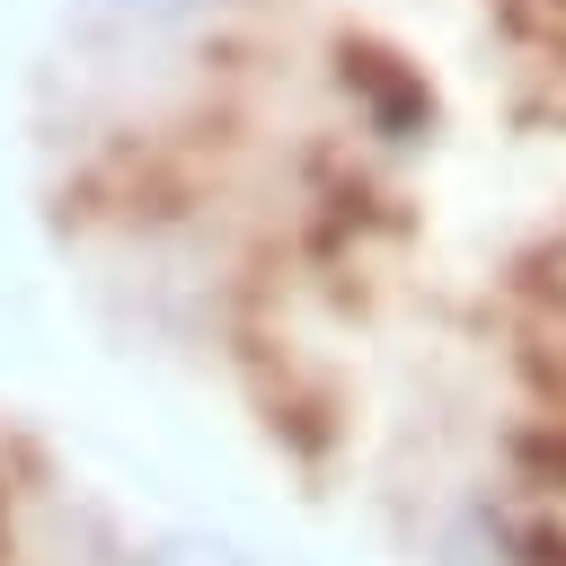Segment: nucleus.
Segmentation results:
<instances>
[{
	"label": "nucleus",
	"instance_id": "1",
	"mask_svg": "<svg viewBox=\"0 0 566 566\" xmlns=\"http://www.w3.org/2000/svg\"><path fill=\"white\" fill-rule=\"evenodd\" d=\"M345 88H363V106H371L380 133H424V124H433V97H424V80H416L398 53L345 44Z\"/></svg>",
	"mask_w": 566,
	"mask_h": 566
},
{
	"label": "nucleus",
	"instance_id": "2",
	"mask_svg": "<svg viewBox=\"0 0 566 566\" xmlns=\"http://www.w3.org/2000/svg\"><path fill=\"white\" fill-rule=\"evenodd\" d=\"M124 566H248V548L221 539V531H159V539H142Z\"/></svg>",
	"mask_w": 566,
	"mask_h": 566
},
{
	"label": "nucleus",
	"instance_id": "3",
	"mask_svg": "<svg viewBox=\"0 0 566 566\" xmlns=\"http://www.w3.org/2000/svg\"><path fill=\"white\" fill-rule=\"evenodd\" d=\"M97 18H115V27H186V18H203V9H221V0H88Z\"/></svg>",
	"mask_w": 566,
	"mask_h": 566
},
{
	"label": "nucleus",
	"instance_id": "4",
	"mask_svg": "<svg viewBox=\"0 0 566 566\" xmlns=\"http://www.w3.org/2000/svg\"><path fill=\"white\" fill-rule=\"evenodd\" d=\"M0 557H9V486H0Z\"/></svg>",
	"mask_w": 566,
	"mask_h": 566
}]
</instances>
